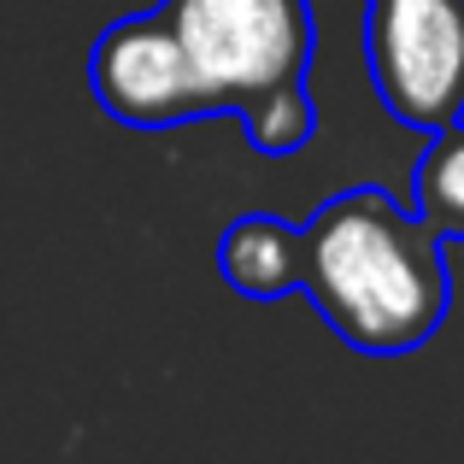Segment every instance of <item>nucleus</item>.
I'll list each match as a JSON object with an SVG mask.
<instances>
[{
	"instance_id": "f257e3e1",
	"label": "nucleus",
	"mask_w": 464,
	"mask_h": 464,
	"mask_svg": "<svg viewBox=\"0 0 464 464\" xmlns=\"http://www.w3.org/2000/svg\"><path fill=\"white\" fill-rule=\"evenodd\" d=\"M306 236V276L300 295L329 329L359 353H411L447 324L453 283H447V241L388 200L382 188H347L324 200L300 224Z\"/></svg>"
},
{
	"instance_id": "7ed1b4c3",
	"label": "nucleus",
	"mask_w": 464,
	"mask_h": 464,
	"mask_svg": "<svg viewBox=\"0 0 464 464\" xmlns=\"http://www.w3.org/2000/svg\"><path fill=\"white\" fill-rule=\"evenodd\" d=\"M364 65L406 130L464 118V0H364Z\"/></svg>"
},
{
	"instance_id": "423d86ee",
	"label": "nucleus",
	"mask_w": 464,
	"mask_h": 464,
	"mask_svg": "<svg viewBox=\"0 0 464 464\" xmlns=\"http://www.w3.org/2000/svg\"><path fill=\"white\" fill-rule=\"evenodd\" d=\"M411 212L441 241H464V118L430 130V148L411 170Z\"/></svg>"
},
{
	"instance_id": "39448f33",
	"label": "nucleus",
	"mask_w": 464,
	"mask_h": 464,
	"mask_svg": "<svg viewBox=\"0 0 464 464\" xmlns=\"http://www.w3.org/2000/svg\"><path fill=\"white\" fill-rule=\"evenodd\" d=\"M218 271L236 288L241 300H283L300 295V276H306V236L300 224L271 212H247L224 229L218 241Z\"/></svg>"
},
{
	"instance_id": "0eeeda50",
	"label": "nucleus",
	"mask_w": 464,
	"mask_h": 464,
	"mask_svg": "<svg viewBox=\"0 0 464 464\" xmlns=\"http://www.w3.org/2000/svg\"><path fill=\"white\" fill-rule=\"evenodd\" d=\"M236 118H241V130H247L253 153H265V159L300 153L312 141V130H317V106H312L306 82H288V89H276V94H265V101L241 106Z\"/></svg>"
},
{
	"instance_id": "20e7f679",
	"label": "nucleus",
	"mask_w": 464,
	"mask_h": 464,
	"mask_svg": "<svg viewBox=\"0 0 464 464\" xmlns=\"http://www.w3.org/2000/svg\"><path fill=\"white\" fill-rule=\"evenodd\" d=\"M89 89L101 112L130 130H170L212 112L165 12H136L101 30V42L89 47Z\"/></svg>"
},
{
	"instance_id": "f03ea898",
	"label": "nucleus",
	"mask_w": 464,
	"mask_h": 464,
	"mask_svg": "<svg viewBox=\"0 0 464 464\" xmlns=\"http://www.w3.org/2000/svg\"><path fill=\"white\" fill-rule=\"evenodd\" d=\"M212 112H241L265 94L306 82L317 24L312 0H165Z\"/></svg>"
}]
</instances>
